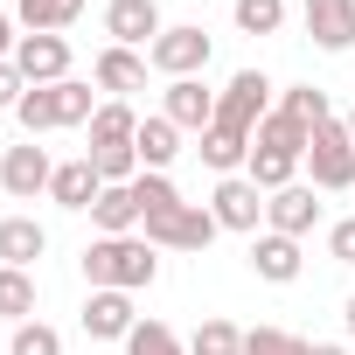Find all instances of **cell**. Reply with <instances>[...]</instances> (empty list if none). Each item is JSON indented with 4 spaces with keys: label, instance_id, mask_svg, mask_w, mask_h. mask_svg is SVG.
<instances>
[{
    "label": "cell",
    "instance_id": "3957f363",
    "mask_svg": "<svg viewBox=\"0 0 355 355\" xmlns=\"http://www.w3.org/2000/svg\"><path fill=\"white\" fill-rule=\"evenodd\" d=\"M306 167H313V189L334 196V189H355V139L341 119L313 125V146H306Z\"/></svg>",
    "mask_w": 355,
    "mask_h": 355
},
{
    "label": "cell",
    "instance_id": "8d00e7d4",
    "mask_svg": "<svg viewBox=\"0 0 355 355\" xmlns=\"http://www.w3.org/2000/svg\"><path fill=\"white\" fill-rule=\"evenodd\" d=\"M15 42H21V35H15V15H8V8H0V63H8V56H15Z\"/></svg>",
    "mask_w": 355,
    "mask_h": 355
},
{
    "label": "cell",
    "instance_id": "e575fe53",
    "mask_svg": "<svg viewBox=\"0 0 355 355\" xmlns=\"http://www.w3.org/2000/svg\"><path fill=\"white\" fill-rule=\"evenodd\" d=\"M327 251H334L341 265H355V216H341V223L327 230Z\"/></svg>",
    "mask_w": 355,
    "mask_h": 355
},
{
    "label": "cell",
    "instance_id": "74e56055",
    "mask_svg": "<svg viewBox=\"0 0 355 355\" xmlns=\"http://www.w3.org/2000/svg\"><path fill=\"white\" fill-rule=\"evenodd\" d=\"M300 355H348L341 341H300Z\"/></svg>",
    "mask_w": 355,
    "mask_h": 355
},
{
    "label": "cell",
    "instance_id": "f1b7e54d",
    "mask_svg": "<svg viewBox=\"0 0 355 355\" xmlns=\"http://www.w3.org/2000/svg\"><path fill=\"white\" fill-rule=\"evenodd\" d=\"M125 355H189V348H182V334H174L167 320H139L125 334Z\"/></svg>",
    "mask_w": 355,
    "mask_h": 355
},
{
    "label": "cell",
    "instance_id": "d6a6232c",
    "mask_svg": "<svg viewBox=\"0 0 355 355\" xmlns=\"http://www.w3.org/2000/svg\"><path fill=\"white\" fill-rule=\"evenodd\" d=\"M56 98H63V125H91V112H98V98H91V84H77V77H63V84H56Z\"/></svg>",
    "mask_w": 355,
    "mask_h": 355
},
{
    "label": "cell",
    "instance_id": "ac0fdd59",
    "mask_svg": "<svg viewBox=\"0 0 355 355\" xmlns=\"http://www.w3.org/2000/svg\"><path fill=\"white\" fill-rule=\"evenodd\" d=\"M132 153H139V167H153V174H167V160L182 153V125H174L167 112H153V119H139V132H132Z\"/></svg>",
    "mask_w": 355,
    "mask_h": 355
},
{
    "label": "cell",
    "instance_id": "f35d334b",
    "mask_svg": "<svg viewBox=\"0 0 355 355\" xmlns=\"http://www.w3.org/2000/svg\"><path fill=\"white\" fill-rule=\"evenodd\" d=\"M341 320H348V341H355V300H348V306H341Z\"/></svg>",
    "mask_w": 355,
    "mask_h": 355
},
{
    "label": "cell",
    "instance_id": "4dcf8cb0",
    "mask_svg": "<svg viewBox=\"0 0 355 355\" xmlns=\"http://www.w3.org/2000/svg\"><path fill=\"white\" fill-rule=\"evenodd\" d=\"M237 28L244 35H279L286 28V0H237Z\"/></svg>",
    "mask_w": 355,
    "mask_h": 355
},
{
    "label": "cell",
    "instance_id": "44dd1931",
    "mask_svg": "<svg viewBox=\"0 0 355 355\" xmlns=\"http://www.w3.org/2000/svg\"><path fill=\"white\" fill-rule=\"evenodd\" d=\"M132 132H139V112H132L125 98H105V105L91 112V146H84V153H98V146H132Z\"/></svg>",
    "mask_w": 355,
    "mask_h": 355
},
{
    "label": "cell",
    "instance_id": "603a6c76",
    "mask_svg": "<svg viewBox=\"0 0 355 355\" xmlns=\"http://www.w3.org/2000/svg\"><path fill=\"white\" fill-rule=\"evenodd\" d=\"M77 15H84V0H15V21L28 35H63Z\"/></svg>",
    "mask_w": 355,
    "mask_h": 355
},
{
    "label": "cell",
    "instance_id": "f546056e",
    "mask_svg": "<svg viewBox=\"0 0 355 355\" xmlns=\"http://www.w3.org/2000/svg\"><path fill=\"white\" fill-rule=\"evenodd\" d=\"M279 112H293L300 125H327V119H334V105H327V91H320V84H293V91L279 98Z\"/></svg>",
    "mask_w": 355,
    "mask_h": 355
},
{
    "label": "cell",
    "instance_id": "d590c367",
    "mask_svg": "<svg viewBox=\"0 0 355 355\" xmlns=\"http://www.w3.org/2000/svg\"><path fill=\"white\" fill-rule=\"evenodd\" d=\"M21 91H28V77H21L15 63H0V112H15V105H21Z\"/></svg>",
    "mask_w": 355,
    "mask_h": 355
},
{
    "label": "cell",
    "instance_id": "9c48e42d",
    "mask_svg": "<svg viewBox=\"0 0 355 355\" xmlns=\"http://www.w3.org/2000/svg\"><path fill=\"white\" fill-rule=\"evenodd\" d=\"M8 63H15L28 84H63V77H70V42H63V35H21Z\"/></svg>",
    "mask_w": 355,
    "mask_h": 355
},
{
    "label": "cell",
    "instance_id": "ab89813d",
    "mask_svg": "<svg viewBox=\"0 0 355 355\" xmlns=\"http://www.w3.org/2000/svg\"><path fill=\"white\" fill-rule=\"evenodd\" d=\"M341 125H348V139H355V112H348V119H341Z\"/></svg>",
    "mask_w": 355,
    "mask_h": 355
},
{
    "label": "cell",
    "instance_id": "ffe728a7",
    "mask_svg": "<svg viewBox=\"0 0 355 355\" xmlns=\"http://www.w3.org/2000/svg\"><path fill=\"white\" fill-rule=\"evenodd\" d=\"M15 119H21V132H28V139L63 132V98H56V84H28V91H21V105H15Z\"/></svg>",
    "mask_w": 355,
    "mask_h": 355
},
{
    "label": "cell",
    "instance_id": "ba28073f",
    "mask_svg": "<svg viewBox=\"0 0 355 355\" xmlns=\"http://www.w3.org/2000/svg\"><path fill=\"white\" fill-rule=\"evenodd\" d=\"M160 0H112L105 8V35L119 42V49H153L160 42Z\"/></svg>",
    "mask_w": 355,
    "mask_h": 355
},
{
    "label": "cell",
    "instance_id": "7402d4cb",
    "mask_svg": "<svg viewBox=\"0 0 355 355\" xmlns=\"http://www.w3.org/2000/svg\"><path fill=\"white\" fill-rule=\"evenodd\" d=\"M91 223H98V237H132V230H139V202H132V182L105 189V196L91 202Z\"/></svg>",
    "mask_w": 355,
    "mask_h": 355
},
{
    "label": "cell",
    "instance_id": "d6986e66",
    "mask_svg": "<svg viewBox=\"0 0 355 355\" xmlns=\"http://www.w3.org/2000/svg\"><path fill=\"white\" fill-rule=\"evenodd\" d=\"M251 146H272V153H286V160H306V146H313V125H300L293 112H265V125L251 132Z\"/></svg>",
    "mask_w": 355,
    "mask_h": 355
},
{
    "label": "cell",
    "instance_id": "2e32d148",
    "mask_svg": "<svg viewBox=\"0 0 355 355\" xmlns=\"http://www.w3.org/2000/svg\"><path fill=\"white\" fill-rule=\"evenodd\" d=\"M98 196H105V174H98L91 160H63L56 182H49V202H56V209H91Z\"/></svg>",
    "mask_w": 355,
    "mask_h": 355
},
{
    "label": "cell",
    "instance_id": "484cf974",
    "mask_svg": "<svg viewBox=\"0 0 355 355\" xmlns=\"http://www.w3.org/2000/svg\"><path fill=\"white\" fill-rule=\"evenodd\" d=\"M0 320H35V272H15V265H0Z\"/></svg>",
    "mask_w": 355,
    "mask_h": 355
},
{
    "label": "cell",
    "instance_id": "1f68e13d",
    "mask_svg": "<svg viewBox=\"0 0 355 355\" xmlns=\"http://www.w3.org/2000/svg\"><path fill=\"white\" fill-rule=\"evenodd\" d=\"M8 355H63V334H56L49 320H21L15 341H8Z\"/></svg>",
    "mask_w": 355,
    "mask_h": 355
},
{
    "label": "cell",
    "instance_id": "83f0119b",
    "mask_svg": "<svg viewBox=\"0 0 355 355\" xmlns=\"http://www.w3.org/2000/svg\"><path fill=\"white\" fill-rule=\"evenodd\" d=\"M189 355H244V327H230L223 313H209V320L196 327V341H189Z\"/></svg>",
    "mask_w": 355,
    "mask_h": 355
},
{
    "label": "cell",
    "instance_id": "5bb4252c",
    "mask_svg": "<svg viewBox=\"0 0 355 355\" xmlns=\"http://www.w3.org/2000/svg\"><path fill=\"white\" fill-rule=\"evenodd\" d=\"M300 237H279V230H265V237H251V272L265 279V286H293L300 279Z\"/></svg>",
    "mask_w": 355,
    "mask_h": 355
},
{
    "label": "cell",
    "instance_id": "5b68a950",
    "mask_svg": "<svg viewBox=\"0 0 355 355\" xmlns=\"http://www.w3.org/2000/svg\"><path fill=\"white\" fill-rule=\"evenodd\" d=\"M146 70H160L167 84H174V77H202V70H209V35H202L196 21L160 28V42L146 49Z\"/></svg>",
    "mask_w": 355,
    "mask_h": 355
},
{
    "label": "cell",
    "instance_id": "e0dca14e",
    "mask_svg": "<svg viewBox=\"0 0 355 355\" xmlns=\"http://www.w3.org/2000/svg\"><path fill=\"white\" fill-rule=\"evenodd\" d=\"M49 251V230L35 216H8L0 223V265H15V272H35V258Z\"/></svg>",
    "mask_w": 355,
    "mask_h": 355
},
{
    "label": "cell",
    "instance_id": "8fae6325",
    "mask_svg": "<svg viewBox=\"0 0 355 355\" xmlns=\"http://www.w3.org/2000/svg\"><path fill=\"white\" fill-rule=\"evenodd\" d=\"M160 112H167L174 125H182V132H209V125H216V91H209L202 77H174Z\"/></svg>",
    "mask_w": 355,
    "mask_h": 355
},
{
    "label": "cell",
    "instance_id": "9a60e30c",
    "mask_svg": "<svg viewBox=\"0 0 355 355\" xmlns=\"http://www.w3.org/2000/svg\"><path fill=\"white\" fill-rule=\"evenodd\" d=\"M132 327H139L132 293H91V300H84V334H91V341H125Z\"/></svg>",
    "mask_w": 355,
    "mask_h": 355
},
{
    "label": "cell",
    "instance_id": "277c9868",
    "mask_svg": "<svg viewBox=\"0 0 355 355\" xmlns=\"http://www.w3.org/2000/svg\"><path fill=\"white\" fill-rule=\"evenodd\" d=\"M265 112H272V77L265 70H237L216 91V125H230V132H258Z\"/></svg>",
    "mask_w": 355,
    "mask_h": 355
},
{
    "label": "cell",
    "instance_id": "30bf717a",
    "mask_svg": "<svg viewBox=\"0 0 355 355\" xmlns=\"http://www.w3.org/2000/svg\"><path fill=\"white\" fill-rule=\"evenodd\" d=\"M265 223H272L279 237H306V230L320 223V189H313V182H293V189L265 196Z\"/></svg>",
    "mask_w": 355,
    "mask_h": 355
},
{
    "label": "cell",
    "instance_id": "7a4b0ae2",
    "mask_svg": "<svg viewBox=\"0 0 355 355\" xmlns=\"http://www.w3.org/2000/svg\"><path fill=\"white\" fill-rule=\"evenodd\" d=\"M216 230H223V223L209 216V202H182V209H167V216L139 223V237H146L153 251H209Z\"/></svg>",
    "mask_w": 355,
    "mask_h": 355
},
{
    "label": "cell",
    "instance_id": "7c38bea8",
    "mask_svg": "<svg viewBox=\"0 0 355 355\" xmlns=\"http://www.w3.org/2000/svg\"><path fill=\"white\" fill-rule=\"evenodd\" d=\"M91 84H98V91H112V98H132V91H146V56H139V49L105 42V49H98V63H91Z\"/></svg>",
    "mask_w": 355,
    "mask_h": 355
},
{
    "label": "cell",
    "instance_id": "836d02e7",
    "mask_svg": "<svg viewBox=\"0 0 355 355\" xmlns=\"http://www.w3.org/2000/svg\"><path fill=\"white\" fill-rule=\"evenodd\" d=\"M244 355H300V334H286V327H251V334H244Z\"/></svg>",
    "mask_w": 355,
    "mask_h": 355
},
{
    "label": "cell",
    "instance_id": "4fadbf2b",
    "mask_svg": "<svg viewBox=\"0 0 355 355\" xmlns=\"http://www.w3.org/2000/svg\"><path fill=\"white\" fill-rule=\"evenodd\" d=\"M300 15H306V35L320 49H334V56L355 49V0H306Z\"/></svg>",
    "mask_w": 355,
    "mask_h": 355
},
{
    "label": "cell",
    "instance_id": "cb8c5ba5",
    "mask_svg": "<svg viewBox=\"0 0 355 355\" xmlns=\"http://www.w3.org/2000/svg\"><path fill=\"white\" fill-rule=\"evenodd\" d=\"M132 202H139V223H153V216H167V209H182V189H174L167 174L139 167V174H132Z\"/></svg>",
    "mask_w": 355,
    "mask_h": 355
},
{
    "label": "cell",
    "instance_id": "4316f807",
    "mask_svg": "<svg viewBox=\"0 0 355 355\" xmlns=\"http://www.w3.org/2000/svg\"><path fill=\"white\" fill-rule=\"evenodd\" d=\"M244 174H251V182H258L265 196H279V189H293V174H300V160H286V153H272V146H251Z\"/></svg>",
    "mask_w": 355,
    "mask_h": 355
},
{
    "label": "cell",
    "instance_id": "52a82bcc",
    "mask_svg": "<svg viewBox=\"0 0 355 355\" xmlns=\"http://www.w3.org/2000/svg\"><path fill=\"white\" fill-rule=\"evenodd\" d=\"M209 216H216L223 230L258 237V223H265V189L251 182V174H223V182H216V196H209Z\"/></svg>",
    "mask_w": 355,
    "mask_h": 355
},
{
    "label": "cell",
    "instance_id": "d4e9b609",
    "mask_svg": "<svg viewBox=\"0 0 355 355\" xmlns=\"http://www.w3.org/2000/svg\"><path fill=\"white\" fill-rule=\"evenodd\" d=\"M202 160H209L216 174H237V167L251 160V132H230V125H209V132H202Z\"/></svg>",
    "mask_w": 355,
    "mask_h": 355
},
{
    "label": "cell",
    "instance_id": "8992f818",
    "mask_svg": "<svg viewBox=\"0 0 355 355\" xmlns=\"http://www.w3.org/2000/svg\"><path fill=\"white\" fill-rule=\"evenodd\" d=\"M49 182H56V160H49V146L21 139V146H8V153H0V189H8L15 202H35V196H49Z\"/></svg>",
    "mask_w": 355,
    "mask_h": 355
},
{
    "label": "cell",
    "instance_id": "6da1fadb",
    "mask_svg": "<svg viewBox=\"0 0 355 355\" xmlns=\"http://www.w3.org/2000/svg\"><path fill=\"white\" fill-rule=\"evenodd\" d=\"M77 265H84L91 293H146L160 279V258L146 237H91Z\"/></svg>",
    "mask_w": 355,
    "mask_h": 355
}]
</instances>
